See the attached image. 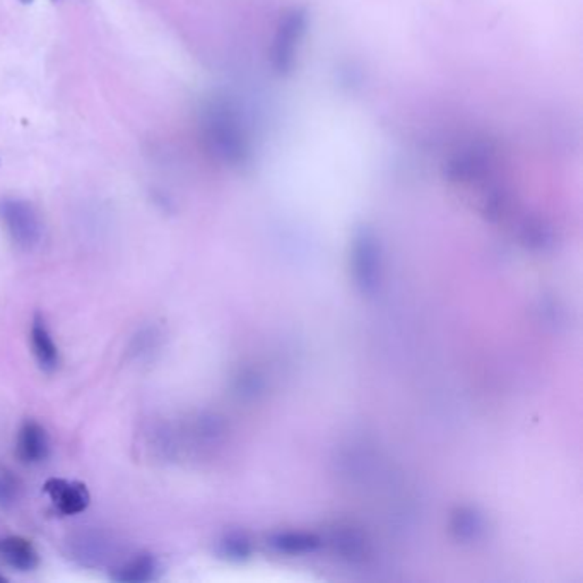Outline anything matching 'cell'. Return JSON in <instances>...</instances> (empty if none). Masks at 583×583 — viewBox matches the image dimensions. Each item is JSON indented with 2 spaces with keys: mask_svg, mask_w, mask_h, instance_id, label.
<instances>
[{
  "mask_svg": "<svg viewBox=\"0 0 583 583\" xmlns=\"http://www.w3.org/2000/svg\"><path fill=\"white\" fill-rule=\"evenodd\" d=\"M72 558L87 568L104 563L113 551V543L98 530H84L69 543Z\"/></svg>",
  "mask_w": 583,
  "mask_h": 583,
  "instance_id": "4",
  "label": "cell"
},
{
  "mask_svg": "<svg viewBox=\"0 0 583 583\" xmlns=\"http://www.w3.org/2000/svg\"><path fill=\"white\" fill-rule=\"evenodd\" d=\"M31 347H33L35 360H37L43 371L54 373L59 368V364H61L59 347L54 341V337H52V334L48 330V325H46L45 319L41 315H35V319H33Z\"/></svg>",
  "mask_w": 583,
  "mask_h": 583,
  "instance_id": "7",
  "label": "cell"
},
{
  "mask_svg": "<svg viewBox=\"0 0 583 583\" xmlns=\"http://www.w3.org/2000/svg\"><path fill=\"white\" fill-rule=\"evenodd\" d=\"M43 491L62 515H79L87 510L91 503L87 486L79 481L50 478L43 484Z\"/></svg>",
  "mask_w": 583,
  "mask_h": 583,
  "instance_id": "2",
  "label": "cell"
},
{
  "mask_svg": "<svg viewBox=\"0 0 583 583\" xmlns=\"http://www.w3.org/2000/svg\"><path fill=\"white\" fill-rule=\"evenodd\" d=\"M271 544L286 554H303V553H312L321 546V539L312 534H303V532H286V534H278L271 539Z\"/></svg>",
  "mask_w": 583,
  "mask_h": 583,
  "instance_id": "9",
  "label": "cell"
},
{
  "mask_svg": "<svg viewBox=\"0 0 583 583\" xmlns=\"http://www.w3.org/2000/svg\"><path fill=\"white\" fill-rule=\"evenodd\" d=\"M452 527H454V532L457 534L459 539L472 541L483 532V521L474 510L462 508L454 515Z\"/></svg>",
  "mask_w": 583,
  "mask_h": 583,
  "instance_id": "10",
  "label": "cell"
},
{
  "mask_svg": "<svg viewBox=\"0 0 583 583\" xmlns=\"http://www.w3.org/2000/svg\"><path fill=\"white\" fill-rule=\"evenodd\" d=\"M21 2H22V4H31L33 0H21Z\"/></svg>",
  "mask_w": 583,
  "mask_h": 583,
  "instance_id": "15",
  "label": "cell"
},
{
  "mask_svg": "<svg viewBox=\"0 0 583 583\" xmlns=\"http://www.w3.org/2000/svg\"><path fill=\"white\" fill-rule=\"evenodd\" d=\"M20 479L5 467H0V506L11 508L20 502Z\"/></svg>",
  "mask_w": 583,
  "mask_h": 583,
  "instance_id": "13",
  "label": "cell"
},
{
  "mask_svg": "<svg viewBox=\"0 0 583 583\" xmlns=\"http://www.w3.org/2000/svg\"><path fill=\"white\" fill-rule=\"evenodd\" d=\"M2 582H5V577H4V575H2V573H0V583H2Z\"/></svg>",
  "mask_w": 583,
  "mask_h": 583,
  "instance_id": "14",
  "label": "cell"
},
{
  "mask_svg": "<svg viewBox=\"0 0 583 583\" xmlns=\"http://www.w3.org/2000/svg\"><path fill=\"white\" fill-rule=\"evenodd\" d=\"M336 549L347 560H358L366 553V543L358 530L347 527L337 532Z\"/></svg>",
  "mask_w": 583,
  "mask_h": 583,
  "instance_id": "11",
  "label": "cell"
},
{
  "mask_svg": "<svg viewBox=\"0 0 583 583\" xmlns=\"http://www.w3.org/2000/svg\"><path fill=\"white\" fill-rule=\"evenodd\" d=\"M353 265H354V278L358 281V286L362 287L364 293H373L377 284H379V252L375 240L362 233L356 243H354V252H353Z\"/></svg>",
  "mask_w": 583,
  "mask_h": 583,
  "instance_id": "3",
  "label": "cell"
},
{
  "mask_svg": "<svg viewBox=\"0 0 583 583\" xmlns=\"http://www.w3.org/2000/svg\"><path fill=\"white\" fill-rule=\"evenodd\" d=\"M0 220L9 231L12 242L24 250H31L41 242L43 224L37 209L22 199L0 202Z\"/></svg>",
  "mask_w": 583,
  "mask_h": 583,
  "instance_id": "1",
  "label": "cell"
},
{
  "mask_svg": "<svg viewBox=\"0 0 583 583\" xmlns=\"http://www.w3.org/2000/svg\"><path fill=\"white\" fill-rule=\"evenodd\" d=\"M162 564L154 554L142 553L112 570L110 579L117 583H147L160 577Z\"/></svg>",
  "mask_w": 583,
  "mask_h": 583,
  "instance_id": "6",
  "label": "cell"
},
{
  "mask_svg": "<svg viewBox=\"0 0 583 583\" xmlns=\"http://www.w3.org/2000/svg\"><path fill=\"white\" fill-rule=\"evenodd\" d=\"M0 556L18 571H33L40 564V554L35 546L20 536L0 539Z\"/></svg>",
  "mask_w": 583,
  "mask_h": 583,
  "instance_id": "8",
  "label": "cell"
},
{
  "mask_svg": "<svg viewBox=\"0 0 583 583\" xmlns=\"http://www.w3.org/2000/svg\"><path fill=\"white\" fill-rule=\"evenodd\" d=\"M252 546L250 541L243 536L242 532H231L222 537L220 543V553L222 558H228L231 562H240L250 556Z\"/></svg>",
  "mask_w": 583,
  "mask_h": 583,
  "instance_id": "12",
  "label": "cell"
},
{
  "mask_svg": "<svg viewBox=\"0 0 583 583\" xmlns=\"http://www.w3.org/2000/svg\"><path fill=\"white\" fill-rule=\"evenodd\" d=\"M16 452L24 463H41L48 459L50 438L40 422L28 420L21 426Z\"/></svg>",
  "mask_w": 583,
  "mask_h": 583,
  "instance_id": "5",
  "label": "cell"
}]
</instances>
